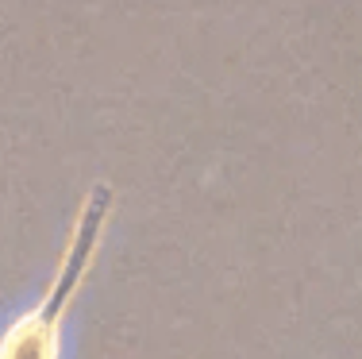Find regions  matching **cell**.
<instances>
[{
  "instance_id": "cell-1",
  "label": "cell",
  "mask_w": 362,
  "mask_h": 359,
  "mask_svg": "<svg viewBox=\"0 0 362 359\" xmlns=\"http://www.w3.org/2000/svg\"><path fill=\"white\" fill-rule=\"evenodd\" d=\"M112 212V190L108 186H93L85 190L81 205L74 212L70 236H66L62 259H58L54 275L42 286L39 302L23 309L8 329L0 332V359H62V340L66 324H70L74 302L85 290L93 267L105 247V228Z\"/></svg>"
}]
</instances>
